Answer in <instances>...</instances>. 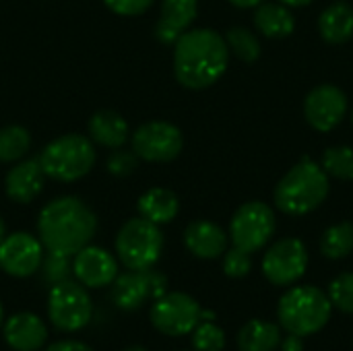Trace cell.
Listing matches in <instances>:
<instances>
[{
  "instance_id": "obj_1",
  "label": "cell",
  "mask_w": 353,
  "mask_h": 351,
  "mask_svg": "<svg viewBox=\"0 0 353 351\" xmlns=\"http://www.w3.org/2000/svg\"><path fill=\"white\" fill-rule=\"evenodd\" d=\"M228 64L225 37L215 29H188L174 41V77L186 89H209L225 74Z\"/></svg>"
},
{
  "instance_id": "obj_2",
  "label": "cell",
  "mask_w": 353,
  "mask_h": 351,
  "mask_svg": "<svg viewBox=\"0 0 353 351\" xmlns=\"http://www.w3.org/2000/svg\"><path fill=\"white\" fill-rule=\"evenodd\" d=\"M97 232L93 209L79 197L66 194L46 203L37 217V238L46 252L74 257L91 244Z\"/></svg>"
},
{
  "instance_id": "obj_3",
  "label": "cell",
  "mask_w": 353,
  "mask_h": 351,
  "mask_svg": "<svg viewBox=\"0 0 353 351\" xmlns=\"http://www.w3.org/2000/svg\"><path fill=\"white\" fill-rule=\"evenodd\" d=\"M329 190V176L321 163L304 157L277 182L273 190V203L283 215L302 217L316 211L327 201Z\"/></svg>"
},
{
  "instance_id": "obj_4",
  "label": "cell",
  "mask_w": 353,
  "mask_h": 351,
  "mask_svg": "<svg viewBox=\"0 0 353 351\" xmlns=\"http://www.w3.org/2000/svg\"><path fill=\"white\" fill-rule=\"evenodd\" d=\"M43 174L50 180L56 182H77L85 178L97 159L95 143L89 137H83L79 132L62 134L54 141H50L41 153L37 155Z\"/></svg>"
},
{
  "instance_id": "obj_5",
  "label": "cell",
  "mask_w": 353,
  "mask_h": 351,
  "mask_svg": "<svg viewBox=\"0 0 353 351\" xmlns=\"http://www.w3.org/2000/svg\"><path fill=\"white\" fill-rule=\"evenodd\" d=\"M333 304L329 296L314 285H298L285 292L279 300V325L300 337L319 333L331 319Z\"/></svg>"
},
{
  "instance_id": "obj_6",
  "label": "cell",
  "mask_w": 353,
  "mask_h": 351,
  "mask_svg": "<svg viewBox=\"0 0 353 351\" xmlns=\"http://www.w3.org/2000/svg\"><path fill=\"white\" fill-rule=\"evenodd\" d=\"M116 257L128 271H147L157 265L163 252V234L159 225L139 217L122 223L114 240Z\"/></svg>"
},
{
  "instance_id": "obj_7",
  "label": "cell",
  "mask_w": 353,
  "mask_h": 351,
  "mask_svg": "<svg viewBox=\"0 0 353 351\" xmlns=\"http://www.w3.org/2000/svg\"><path fill=\"white\" fill-rule=\"evenodd\" d=\"M48 317L62 333L85 329L93 317V302L87 288L72 279L52 285L48 294Z\"/></svg>"
},
{
  "instance_id": "obj_8",
  "label": "cell",
  "mask_w": 353,
  "mask_h": 351,
  "mask_svg": "<svg viewBox=\"0 0 353 351\" xmlns=\"http://www.w3.org/2000/svg\"><path fill=\"white\" fill-rule=\"evenodd\" d=\"M275 213L263 201H248L234 213L230 221V240L236 248L256 252L269 244L275 234Z\"/></svg>"
},
{
  "instance_id": "obj_9",
  "label": "cell",
  "mask_w": 353,
  "mask_h": 351,
  "mask_svg": "<svg viewBox=\"0 0 353 351\" xmlns=\"http://www.w3.org/2000/svg\"><path fill=\"white\" fill-rule=\"evenodd\" d=\"M132 151L141 161L168 163L174 161L184 149L182 130L168 120H149L134 128L130 134Z\"/></svg>"
},
{
  "instance_id": "obj_10",
  "label": "cell",
  "mask_w": 353,
  "mask_h": 351,
  "mask_svg": "<svg viewBox=\"0 0 353 351\" xmlns=\"http://www.w3.org/2000/svg\"><path fill=\"white\" fill-rule=\"evenodd\" d=\"M201 312L203 308L192 296L184 292H168L153 302L149 319L159 333L168 337H182L194 331L201 323Z\"/></svg>"
},
{
  "instance_id": "obj_11",
  "label": "cell",
  "mask_w": 353,
  "mask_h": 351,
  "mask_svg": "<svg viewBox=\"0 0 353 351\" xmlns=\"http://www.w3.org/2000/svg\"><path fill=\"white\" fill-rule=\"evenodd\" d=\"M163 294H168V277L155 269L118 273L112 283V300L124 312H134Z\"/></svg>"
},
{
  "instance_id": "obj_12",
  "label": "cell",
  "mask_w": 353,
  "mask_h": 351,
  "mask_svg": "<svg viewBox=\"0 0 353 351\" xmlns=\"http://www.w3.org/2000/svg\"><path fill=\"white\" fill-rule=\"evenodd\" d=\"M308 269V250L298 238L277 240L263 257L265 277L279 288L292 285L304 277Z\"/></svg>"
},
{
  "instance_id": "obj_13",
  "label": "cell",
  "mask_w": 353,
  "mask_h": 351,
  "mask_svg": "<svg viewBox=\"0 0 353 351\" xmlns=\"http://www.w3.org/2000/svg\"><path fill=\"white\" fill-rule=\"evenodd\" d=\"M43 254L46 248L33 234H6L0 242V269L14 279H27L39 271Z\"/></svg>"
},
{
  "instance_id": "obj_14",
  "label": "cell",
  "mask_w": 353,
  "mask_h": 351,
  "mask_svg": "<svg viewBox=\"0 0 353 351\" xmlns=\"http://www.w3.org/2000/svg\"><path fill=\"white\" fill-rule=\"evenodd\" d=\"M347 95L333 83L316 85L304 99V118L319 132L335 130L347 116Z\"/></svg>"
},
{
  "instance_id": "obj_15",
  "label": "cell",
  "mask_w": 353,
  "mask_h": 351,
  "mask_svg": "<svg viewBox=\"0 0 353 351\" xmlns=\"http://www.w3.org/2000/svg\"><path fill=\"white\" fill-rule=\"evenodd\" d=\"M72 275L89 290L108 288L118 277V261L110 250L87 244L72 257Z\"/></svg>"
},
{
  "instance_id": "obj_16",
  "label": "cell",
  "mask_w": 353,
  "mask_h": 351,
  "mask_svg": "<svg viewBox=\"0 0 353 351\" xmlns=\"http://www.w3.org/2000/svg\"><path fill=\"white\" fill-rule=\"evenodd\" d=\"M46 174L41 170V163L37 157H25L6 172L4 176V192L6 197L17 205H29L33 203L46 184Z\"/></svg>"
},
{
  "instance_id": "obj_17",
  "label": "cell",
  "mask_w": 353,
  "mask_h": 351,
  "mask_svg": "<svg viewBox=\"0 0 353 351\" xmlns=\"http://www.w3.org/2000/svg\"><path fill=\"white\" fill-rule=\"evenodd\" d=\"M199 14V0H161L159 17L155 23V39L163 46L186 33Z\"/></svg>"
},
{
  "instance_id": "obj_18",
  "label": "cell",
  "mask_w": 353,
  "mask_h": 351,
  "mask_svg": "<svg viewBox=\"0 0 353 351\" xmlns=\"http://www.w3.org/2000/svg\"><path fill=\"white\" fill-rule=\"evenodd\" d=\"M2 335L12 351H37L48 341V327L33 312H17L2 325Z\"/></svg>"
},
{
  "instance_id": "obj_19",
  "label": "cell",
  "mask_w": 353,
  "mask_h": 351,
  "mask_svg": "<svg viewBox=\"0 0 353 351\" xmlns=\"http://www.w3.org/2000/svg\"><path fill=\"white\" fill-rule=\"evenodd\" d=\"M228 242L230 236L223 232V228L207 219L192 221L184 230L186 250L203 261H213L223 257V252L228 250Z\"/></svg>"
},
{
  "instance_id": "obj_20",
  "label": "cell",
  "mask_w": 353,
  "mask_h": 351,
  "mask_svg": "<svg viewBox=\"0 0 353 351\" xmlns=\"http://www.w3.org/2000/svg\"><path fill=\"white\" fill-rule=\"evenodd\" d=\"M89 139L105 149H120L130 139V126L126 118L114 110H97L87 124Z\"/></svg>"
},
{
  "instance_id": "obj_21",
  "label": "cell",
  "mask_w": 353,
  "mask_h": 351,
  "mask_svg": "<svg viewBox=\"0 0 353 351\" xmlns=\"http://www.w3.org/2000/svg\"><path fill=\"white\" fill-rule=\"evenodd\" d=\"M254 27L261 35L269 39H283L290 37L296 29V17L290 6L281 2H261L254 8Z\"/></svg>"
},
{
  "instance_id": "obj_22",
  "label": "cell",
  "mask_w": 353,
  "mask_h": 351,
  "mask_svg": "<svg viewBox=\"0 0 353 351\" xmlns=\"http://www.w3.org/2000/svg\"><path fill=\"white\" fill-rule=\"evenodd\" d=\"M137 211L143 219H147L155 225H165L178 217L180 199L174 190L155 186L141 194V199L137 203Z\"/></svg>"
},
{
  "instance_id": "obj_23",
  "label": "cell",
  "mask_w": 353,
  "mask_h": 351,
  "mask_svg": "<svg viewBox=\"0 0 353 351\" xmlns=\"http://www.w3.org/2000/svg\"><path fill=\"white\" fill-rule=\"evenodd\" d=\"M319 33L327 43L339 46L353 37V6L345 0L331 2L319 17Z\"/></svg>"
},
{
  "instance_id": "obj_24",
  "label": "cell",
  "mask_w": 353,
  "mask_h": 351,
  "mask_svg": "<svg viewBox=\"0 0 353 351\" xmlns=\"http://www.w3.org/2000/svg\"><path fill=\"white\" fill-rule=\"evenodd\" d=\"M281 345V331L269 321H248L238 333L240 351H275Z\"/></svg>"
},
{
  "instance_id": "obj_25",
  "label": "cell",
  "mask_w": 353,
  "mask_h": 351,
  "mask_svg": "<svg viewBox=\"0 0 353 351\" xmlns=\"http://www.w3.org/2000/svg\"><path fill=\"white\" fill-rule=\"evenodd\" d=\"M31 134L21 124L0 128V163H17L31 151Z\"/></svg>"
},
{
  "instance_id": "obj_26",
  "label": "cell",
  "mask_w": 353,
  "mask_h": 351,
  "mask_svg": "<svg viewBox=\"0 0 353 351\" xmlns=\"http://www.w3.org/2000/svg\"><path fill=\"white\" fill-rule=\"evenodd\" d=\"M321 252L329 261L345 259L353 252V223L341 221L325 230L321 238Z\"/></svg>"
},
{
  "instance_id": "obj_27",
  "label": "cell",
  "mask_w": 353,
  "mask_h": 351,
  "mask_svg": "<svg viewBox=\"0 0 353 351\" xmlns=\"http://www.w3.org/2000/svg\"><path fill=\"white\" fill-rule=\"evenodd\" d=\"M230 56L242 60V62H256L261 58V41L256 37L254 31H250L248 27H232L228 29V33L223 35Z\"/></svg>"
},
{
  "instance_id": "obj_28",
  "label": "cell",
  "mask_w": 353,
  "mask_h": 351,
  "mask_svg": "<svg viewBox=\"0 0 353 351\" xmlns=\"http://www.w3.org/2000/svg\"><path fill=\"white\" fill-rule=\"evenodd\" d=\"M321 168L329 178H337L343 182L353 180V147L350 145H335L325 149Z\"/></svg>"
},
{
  "instance_id": "obj_29",
  "label": "cell",
  "mask_w": 353,
  "mask_h": 351,
  "mask_svg": "<svg viewBox=\"0 0 353 351\" xmlns=\"http://www.w3.org/2000/svg\"><path fill=\"white\" fill-rule=\"evenodd\" d=\"M194 351H223L225 333L215 325V321H201L192 331Z\"/></svg>"
},
{
  "instance_id": "obj_30",
  "label": "cell",
  "mask_w": 353,
  "mask_h": 351,
  "mask_svg": "<svg viewBox=\"0 0 353 351\" xmlns=\"http://www.w3.org/2000/svg\"><path fill=\"white\" fill-rule=\"evenodd\" d=\"M39 271H41V279H43L48 285L62 283V281L70 279V275H72L70 257L56 254V252H48V254H43V261H41Z\"/></svg>"
},
{
  "instance_id": "obj_31",
  "label": "cell",
  "mask_w": 353,
  "mask_h": 351,
  "mask_svg": "<svg viewBox=\"0 0 353 351\" xmlns=\"http://www.w3.org/2000/svg\"><path fill=\"white\" fill-rule=\"evenodd\" d=\"M329 300L333 308H339L345 314H353V273H341L329 285Z\"/></svg>"
},
{
  "instance_id": "obj_32",
  "label": "cell",
  "mask_w": 353,
  "mask_h": 351,
  "mask_svg": "<svg viewBox=\"0 0 353 351\" xmlns=\"http://www.w3.org/2000/svg\"><path fill=\"white\" fill-rule=\"evenodd\" d=\"M139 157L134 155V151L130 149H112V153L108 155V159H105V170H108V174L110 176H114V178H126V176H130V174H134L137 172V168H139Z\"/></svg>"
},
{
  "instance_id": "obj_33",
  "label": "cell",
  "mask_w": 353,
  "mask_h": 351,
  "mask_svg": "<svg viewBox=\"0 0 353 351\" xmlns=\"http://www.w3.org/2000/svg\"><path fill=\"white\" fill-rule=\"evenodd\" d=\"M252 271V254L242 248H230L223 252V273L232 279H242Z\"/></svg>"
},
{
  "instance_id": "obj_34",
  "label": "cell",
  "mask_w": 353,
  "mask_h": 351,
  "mask_svg": "<svg viewBox=\"0 0 353 351\" xmlns=\"http://www.w3.org/2000/svg\"><path fill=\"white\" fill-rule=\"evenodd\" d=\"M155 0H103V4L120 17H139L153 6Z\"/></svg>"
},
{
  "instance_id": "obj_35",
  "label": "cell",
  "mask_w": 353,
  "mask_h": 351,
  "mask_svg": "<svg viewBox=\"0 0 353 351\" xmlns=\"http://www.w3.org/2000/svg\"><path fill=\"white\" fill-rule=\"evenodd\" d=\"M43 351H93L89 345H85L83 341L77 339H66V341H56L50 348H46Z\"/></svg>"
},
{
  "instance_id": "obj_36",
  "label": "cell",
  "mask_w": 353,
  "mask_h": 351,
  "mask_svg": "<svg viewBox=\"0 0 353 351\" xmlns=\"http://www.w3.org/2000/svg\"><path fill=\"white\" fill-rule=\"evenodd\" d=\"M281 351H304V337L288 333V337L281 339Z\"/></svg>"
},
{
  "instance_id": "obj_37",
  "label": "cell",
  "mask_w": 353,
  "mask_h": 351,
  "mask_svg": "<svg viewBox=\"0 0 353 351\" xmlns=\"http://www.w3.org/2000/svg\"><path fill=\"white\" fill-rule=\"evenodd\" d=\"M232 6H238V8H256L261 2L265 0H228Z\"/></svg>"
},
{
  "instance_id": "obj_38",
  "label": "cell",
  "mask_w": 353,
  "mask_h": 351,
  "mask_svg": "<svg viewBox=\"0 0 353 351\" xmlns=\"http://www.w3.org/2000/svg\"><path fill=\"white\" fill-rule=\"evenodd\" d=\"M277 2H281V4H285V6H290V8H300V6L312 4L314 0H277Z\"/></svg>"
},
{
  "instance_id": "obj_39",
  "label": "cell",
  "mask_w": 353,
  "mask_h": 351,
  "mask_svg": "<svg viewBox=\"0 0 353 351\" xmlns=\"http://www.w3.org/2000/svg\"><path fill=\"white\" fill-rule=\"evenodd\" d=\"M4 236H6V223H4V219L0 217V242L4 240Z\"/></svg>"
},
{
  "instance_id": "obj_40",
  "label": "cell",
  "mask_w": 353,
  "mask_h": 351,
  "mask_svg": "<svg viewBox=\"0 0 353 351\" xmlns=\"http://www.w3.org/2000/svg\"><path fill=\"white\" fill-rule=\"evenodd\" d=\"M122 351H149L147 348H141V345H130V348H126V350Z\"/></svg>"
},
{
  "instance_id": "obj_41",
  "label": "cell",
  "mask_w": 353,
  "mask_h": 351,
  "mask_svg": "<svg viewBox=\"0 0 353 351\" xmlns=\"http://www.w3.org/2000/svg\"><path fill=\"white\" fill-rule=\"evenodd\" d=\"M2 325H4V306L0 302V329H2Z\"/></svg>"
},
{
  "instance_id": "obj_42",
  "label": "cell",
  "mask_w": 353,
  "mask_h": 351,
  "mask_svg": "<svg viewBox=\"0 0 353 351\" xmlns=\"http://www.w3.org/2000/svg\"><path fill=\"white\" fill-rule=\"evenodd\" d=\"M352 124H353V112H352Z\"/></svg>"
}]
</instances>
